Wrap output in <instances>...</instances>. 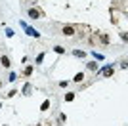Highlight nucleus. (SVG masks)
Returning a JSON list of instances; mask_svg holds the SVG:
<instances>
[{
    "mask_svg": "<svg viewBox=\"0 0 128 126\" xmlns=\"http://www.w3.org/2000/svg\"><path fill=\"white\" fill-rule=\"evenodd\" d=\"M19 25L23 27V31H25L27 34H29V36H32V38H38V36H40V32H38L36 29H32V27H29V25H27V23H25V21H21Z\"/></svg>",
    "mask_w": 128,
    "mask_h": 126,
    "instance_id": "1",
    "label": "nucleus"
},
{
    "mask_svg": "<svg viewBox=\"0 0 128 126\" xmlns=\"http://www.w3.org/2000/svg\"><path fill=\"white\" fill-rule=\"evenodd\" d=\"M61 32H63L65 36H73V34H75V32H76V29H75V27H73V25H65L63 29H61Z\"/></svg>",
    "mask_w": 128,
    "mask_h": 126,
    "instance_id": "2",
    "label": "nucleus"
},
{
    "mask_svg": "<svg viewBox=\"0 0 128 126\" xmlns=\"http://www.w3.org/2000/svg\"><path fill=\"white\" fill-rule=\"evenodd\" d=\"M29 17H31V19H40L42 14H40L36 8H29Z\"/></svg>",
    "mask_w": 128,
    "mask_h": 126,
    "instance_id": "3",
    "label": "nucleus"
},
{
    "mask_svg": "<svg viewBox=\"0 0 128 126\" xmlns=\"http://www.w3.org/2000/svg\"><path fill=\"white\" fill-rule=\"evenodd\" d=\"M0 63H2V67H10V65H12L8 56H2V58H0Z\"/></svg>",
    "mask_w": 128,
    "mask_h": 126,
    "instance_id": "4",
    "label": "nucleus"
},
{
    "mask_svg": "<svg viewBox=\"0 0 128 126\" xmlns=\"http://www.w3.org/2000/svg\"><path fill=\"white\" fill-rule=\"evenodd\" d=\"M102 74H103V76H111V74H113V67H103Z\"/></svg>",
    "mask_w": 128,
    "mask_h": 126,
    "instance_id": "5",
    "label": "nucleus"
},
{
    "mask_svg": "<svg viewBox=\"0 0 128 126\" xmlns=\"http://www.w3.org/2000/svg\"><path fill=\"white\" fill-rule=\"evenodd\" d=\"M86 67H88V71H98V63L90 61V63H86Z\"/></svg>",
    "mask_w": 128,
    "mask_h": 126,
    "instance_id": "6",
    "label": "nucleus"
},
{
    "mask_svg": "<svg viewBox=\"0 0 128 126\" xmlns=\"http://www.w3.org/2000/svg\"><path fill=\"white\" fill-rule=\"evenodd\" d=\"M73 54H75V58H84V56H86V54L82 52V50H75Z\"/></svg>",
    "mask_w": 128,
    "mask_h": 126,
    "instance_id": "7",
    "label": "nucleus"
},
{
    "mask_svg": "<svg viewBox=\"0 0 128 126\" xmlns=\"http://www.w3.org/2000/svg\"><path fill=\"white\" fill-rule=\"evenodd\" d=\"M82 78H84V74H82V73H76V76L73 80H75V82H82Z\"/></svg>",
    "mask_w": 128,
    "mask_h": 126,
    "instance_id": "8",
    "label": "nucleus"
},
{
    "mask_svg": "<svg viewBox=\"0 0 128 126\" xmlns=\"http://www.w3.org/2000/svg\"><path fill=\"white\" fill-rule=\"evenodd\" d=\"M75 100V94H73V92H69V94L65 96V101H73Z\"/></svg>",
    "mask_w": 128,
    "mask_h": 126,
    "instance_id": "9",
    "label": "nucleus"
},
{
    "mask_svg": "<svg viewBox=\"0 0 128 126\" xmlns=\"http://www.w3.org/2000/svg\"><path fill=\"white\" fill-rule=\"evenodd\" d=\"M40 109H42V111H46V109H50V101H48V100H46V101H44V103H42V105H40Z\"/></svg>",
    "mask_w": 128,
    "mask_h": 126,
    "instance_id": "10",
    "label": "nucleus"
},
{
    "mask_svg": "<svg viewBox=\"0 0 128 126\" xmlns=\"http://www.w3.org/2000/svg\"><path fill=\"white\" fill-rule=\"evenodd\" d=\"M29 92H31V84H25L23 86V94H29Z\"/></svg>",
    "mask_w": 128,
    "mask_h": 126,
    "instance_id": "11",
    "label": "nucleus"
},
{
    "mask_svg": "<svg viewBox=\"0 0 128 126\" xmlns=\"http://www.w3.org/2000/svg\"><path fill=\"white\" fill-rule=\"evenodd\" d=\"M120 38H122L124 42H128V32H120Z\"/></svg>",
    "mask_w": 128,
    "mask_h": 126,
    "instance_id": "12",
    "label": "nucleus"
},
{
    "mask_svg": "<svg viewBox=\"0 0 128 126\" xmlns=\"http://www.w3.org/2000/svg\"><path fill=\"white\" fill-rule=\"evenodd\" d=\"M6 36L12 38V36H14V31H12V29H6Z\"/></svg>",
    "mask_w": 128,
    "mask_h": 126,
    "instance_id": "13",
    "label": "nucleus"
},
{
    "mask_svg": "<svg viewBox=\"0 0 128 126\" xmlns=\"http://www.w3.org/2000/svg\"><path fill=\"white\" fill-rule=\"evenodd\" d=\"M54 50H56V52H58V54H63V52H65V50H63V48H61V46H56V48H54Z\"/></svg>",
    "mask_w": 128,
    "mask_h": 126,
    "instance_id": "14",
    "label": "nucleus"
},
{
    "mask_svg": "<svg viewBox=\"0 0 128 126\" xmlns=\"http://www.w3.org/2000/svg\"><path fill=\"white\" fill-rule=\"evenodd\" d=\"M10 80H12V82H16V80H17V74L12 73V74H10Z\"/></svg>",
    "mask_w": 128,
    "mask_h": 126,
    "instance_id": "15",
    "label": "nucleus"
},
{
    "mask_svg": "<svg viewBox=\"0 0 128 126\" xmlns=\"http://www.w3.org/2000/svg\"><path fill=\"white\" fill-rule=\"evenodd\" d=\"M42 59H44V54H40V56L36 58V63H42Z\"/></svg>",
    "mask_w": 128,
    "mask_h": 126,
    "instance_id": "16",
    "label": "nucleus"
},
{
    "mask_svg": "<svg viewBox=\"0 0 128 126\" xmlns=\"http://www.w3.org/2000/svg\"><path fill=\"white\" fill-rule=\"evenodd\" d=\"M0 88H2V82H0Z\"/></svg>",
    "mask_w": 128,
    "mask_h": 126,
    "instance_id": "17",
    "label": "nucleus"
},
{
    "mask_svg": "<svg viewBox=\"0 0 128 126\" xmlns=\"http://www.w3.org/2000/svg\"><path fill=\"white\" fill-rule=\"evenodd\" d=\"M0 107H2V105H0Z\"/></svg>",
    "mask_w": 128,
    "mask_h": 126,
    "instance_id": "18",
    "label": "nucleus"
}]
</instances>
